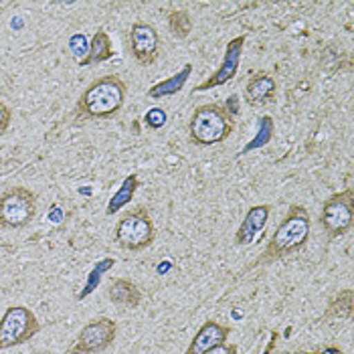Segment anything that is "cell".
<instances>
[{
	"mask_svg": "<svg viewBox=\"0 0 354 354\" xmlns=\"http://www.w3.org/2000/svg\"><path fill=\"white\" fill-rule=\"evenodd\" d=\"M312 233V221L308 215V209L301 205H292L286 217L281 218L279 227L275 229L272 239L268 241L261 255L249 266V270L259 266H270L273 261H279L283 257H290L292 253H298L308 245Z\"/></svg>",
	"mask_w": 354,
	"mask_h": 354,
	"instance_id": "cell-1",
	"label": "cell"
},
{
	"mask_svg": "<svg viewBox=\"0 0 354 354\" xmlns=\"http://www.w3.org/2000/svg\"><path fill=\"white\" fill-rule=\"evenodd\" d=\"M126 83L120 75H102L91 82L75 104V120H109L126 104Z\"/></svg>",
	"mask_w": 354,
	"mask_h": 354,
	"instance_id": "cell-2",
	"label": "cell"
},
{
	"mask_svg": "<svg viewBox=\"0 0 354 354\" xmlns=\"http://www.w3.org/2000/svg\"><path fill=\"white\" fill-rule=\"evenodd\" d=\"M235 130V115L223 104H205L192 111L189 120V138L196 146H215L225 142Z\"/></svg>",
	"mask_w": 354,
	"mask_h": 354,
	"instance_id": "cell-3",
	"label": "cell"
},
{
	"mask_svg": "<svg viewBox=\"0 0 354 354\" xmlns=\"http://www.w3.org/2000/svg\"><path fill=\"white\" fill-rule=\"evenodd\" d=\"M154 235H156L154 221L150 217V211L142 205L126 211L118 218V225L113 231V239L118 247L124 251H132V253H138L152 245Z\"/></svg>",
	"mask_w": 354,
	"mask_h": 354,
	"instance_id": "cell-4",
	"label": "cell"
},
{
	"mask_svg": "<svg viewBox=\"0 0 354 354\" xmlns=\"http://www.w3.org/2000/svg\"><path fill=\"white\" fill-rule=\"evenodd\" d=\"M39 198L27 187H12L0 194V229H25L37 217Z\"/></svg>",
	"mask_w": 354,
	"mask_h": 354,
	"instance_id": "cell-5",
	"label": "cell"
},
{
	"mask_svg": "<svg viewBox=\"0 0 354 354\" xmlns=\"http://www.w3.org/2000/svg\"><path fill=\"white\" fill-rule=\"evenodd\" d=\"M41 332V322L27 306H10L0 318V351L21 346Z\"/></svg>",
	"mask_w": 354,
	"mask_h": 354,
	"instance_id": "cell-6",
	"label": "cell"
},
{
	"mask_svg": "<svg viewBox=\"0 0 354 354\" xmlns=\"http://www.w3.org/2000/svg\"><path fill=\"white\" fill-rule=\"evenodd\" d=\"M318 221H320V227L330 241L346 235L354 223L353 189L348 187L346 191L334 192L332 196H328L322 205V213H320Z\"/></svg>",
	"mask_w": 354,
	"mask_h": 354,
	"instance_id": "cell-7",
	"label": "cell"
},
{
	"mask_svg": "<svg viewBox=\"0 0 354 354\" xmlns=\"http://www.w3.org/2000/svg\"><path fill=\"white\" fill-rule=\"evenodd\" d=\"M118 336V324L108 316H97L89 320L80 330L75 342L65 351V354H100L106 353Z\"/></svg>",
	"mask_w": 354,
	"mask_h": 354,
	"instance_id": "cell-8",
	"label": "cell"
},
{
	"mask_svg": "<svg viewBox=\"0 0 354 354\" xmlns=\"http://www.w3.org/2000/svg\"><path fill=\"white\" fill-rule=\"evenodd\" d=\"M128 39H130V53L140 65L148 67L158 61L160 49H162V39L154 25L136 21L130 27Z\"/></svg>",
	"mask_w": 354,
	"mask_h": 354,
	"instance_id": "cell-9",
	"label": "cell"
},
{
	"mask_svg": "<svg viewBox=\"0 0 354 354\" xmlns=\"http://www.w3.org/2000/svg\"><path fill=\"white\" fill-rule=\"evenodd\" d=\"M243 47H245V35H239V37L231 39L227 43V49H225L223 61L217 67V71L211 73V77L207 82L196 85L194 91H209V89H215V87H221V85L229 83L231 80H235V75L239 71L241 57H243Z\"/></svg>",
	"mask_w": 354,
	"mask_h": 354,
	"instance_id": "cell-10",
	"label": "cell"
},
{
	"mask_svg": "<svg viewBox=\"0 0 354 354\" xmlns=\"http://www.w3.org/2000/svg\"><path fill=\"white\" fill-rule=\"evenodd\" d=\"M270 215H272V205H253V207H249L245 217L239 225V229H237V233H235V245H253L255 239L263 233Z\"/></svg>",
	"mask_w": 354,
	"mask_h": 354,
	"instance_id": "cell-11",
	"label": "cell"
},
{
	"mask_svg": "<svg viewBox=\"0 0 354 354\" xmlns=\"http://www.w3.org/2000/svg\"><path fill=\"white\" fill-rule=\"evenodd\" d=\"M229 334H231V328L218 324L215 320H209L196 330L191 346L185 354H209L221 344H227Z\"/></svg>",
	"mask_w": 354,
	"mask_h": 354,
	"instance_id": "cell-12",
	"label": "cell"
},
{
	"mask_svg": "<svg viewBox=\"0 0 354 354\" xmlns=\"http://www.w3.org/2000/svg\"><path fill=\"white\" fill-rule=\"evenodd\" d=\"M275 93H277L275 77L270 75V73H266V71H259V73L251 75V80L247 82L245 91H243V100L251 108H261V106L272 104L273 100H275Z\"/></svg>",
	"mask_w": 354,
	"mask_h": 354,
	"instance_id": "cell-13",
	"label": "cell"
},
{
	"mask_svg": "<svg viewBox=\"0 0 354 354\" xmlns=\"http://www.w3.org/2000/svg\"><path fill=\"white\" fill-rule=\"evenodd\" d=\"M108 300L118 304V306H124V308H138L142 300H144V294L142 290L138 288L134 281L126 279V277H115L108 283Z\"/></svg>",
	"mask_w": 354,
	"mask_h": 354,
	"instance_id": "cell-14",
	"label": "cell"
},
{
	"mask_svg": "<svg viewBox=\"0 0 354 354\" xmlns=\"http://www.w3.org/2000/svg\"><path fill=\"white\" fill-rule=\"evenodd\" d=\"M113 47H111V39L104 28H97L87 45V53L83 59H80V65L82 67H89V65H95V63H104L113 59Z\"/></svg>",
	"mask_w": 354,
	"mask_h": 354,
	"instance_id": "cell-15",
	"label": "cell"
},
{
	"mask_svg": "<svg viewBox=\"0 0 354 354\" xmlns=\"http://www.w3.org/2000/svg\"><path fill=\"white\" fill-rule=\"evenodd\" d=\"M192 75V63H187L178 73L170 75L168 80H162V82L154 83L150 89H148V97L152 100H162V97H170V95H176L187 82L191 80Z\"/></svg>",
	"mask_w": 354,
	"mask_h": 354,
	"instance_id": "cell-16",
	"label": "cell"
},
{
	"mask_svg": "<svg viewBox=\"0 0 354 354\" xmlns=\"http://www.w3.org/2000/svg\"><path fill=\"white\" fill-rule=\"evenodd\" d=\"M138 187H140V178H138V174H128V176L122 180L120 189L113 192V196H111V198L108 201L106 215H108V217H111V215H115L120 209L128 207V205L132 203L134 194H136Z\"/></svg>",
	"mask_w": 354,
	"mask_h": 354,
	"instance_id": "cell-17",
	"label": "cell"
},
{
	"mask_svg": "<svg viewBox=\"0 0 354 354\" xmlns=\"http://www.w3.org/2000/svg\"><path fill=\"white\" fill-rule=\"evenodd\" d=\"M353 306H354V294L353 290H344L340 292L334 300L330 301L324 320H346L353 316Z\"/></svg>",
	"mask_w": 354,
	"mask_h": 354,
	"instance_id": "cell-18",
	"label": "cell"
},
{
	"mask_svg": "<svg viewBox=\"0 0 354 354\" xmlns=\"http://www.w3.org/2000/svg\"><path fill=\"white\" fill-rule=\"evenodd\" d=\"M113 266H115V259H113V257H104L102 261H97V263L93 266V270L89 272V275H87V281H85L83 290L75 296V298H77V300H85L87 296H91V294L97 290V286L102 283V277H104Z\"/></svg>",
	"mask_w": 354,
	"mask_h": 354,
	"instance_id": "cell-19",
	"label": "cell"
},
{
	"mask_svg": "<svg viewBox=\"0 0 354 354\" xmlns=\"http://www.w3.org/2000/svg\"><path fill=\"white\" fill-rule=\"evenodd\" d=\"M257 134L255 138L247 144L245 148L237 154V156H245L249 152H253V150H257V148H263L266 144H270L273 138V132H275V122H273L272 115H261L259 118V124H257Z\"/></svg>",
	"mask_w": 354,
	"mask_h": 354,
	"instance_id": "cell-20",
	"label": "cell"
},
{
	"mask_svg": "<svg viewBox=\"0 0 354 354\" xmlns=\"http://www.w3.org/2000/svg\"><path fill=\"white\" fill-rule=\"evenodd\" d=\"M168 28L176 39H187L192 30V17L189 10H170L168 12Z\"/></svg>",
	"mask_w": 354,
	"mask_h": 354,
	"instance_id": "cell-21",
	"label": "cell"
},
{
	"mask_svg": "<svg viewBox=\"0 0 354 354\" xmlns=\"http://www.w3.org/2000/svg\"><path fill=\"white\" fill-rule=\"evenodd\" d=\"M168 115H166V109L162 108H152L146 111L144 115V124L150 128V130H160L164 124H166Z\"/></svg>",
	"mask_w": 354,
	"mask_h": 354,
	"instance_id": "cell-22",
	"label": "cell"
},
{
	"mask_svg": "<svg viewBox=\"0 0 354 354\" xmlns=\"http://www.w3.org/2000/svg\"><path fill=\"white\" fill-rule=\"evenodd\" d=\"M10 122H12V111H10V108L6 104L0 102V136L8 130Z\"/></svg>",
	"mask_w": 354,
	"mask_h": 354,
	"instance_id": "cell-23",
	"label": "cell"
},
{
	"mask_svg": "<svg viewBox=\"0 0 354 354\" xmlns=\"http://www.w3.org/2000/svg\"><path fill=\"white\" fill-rule=\"evenodd\" d=\"M209 354H237V346L235 344H221Z\"/></svg>",
	"mask_w": 354,
	"mask_h": 354,
	"instance_id": "cell-24",
	"label": "cell"
}]
</instances>
